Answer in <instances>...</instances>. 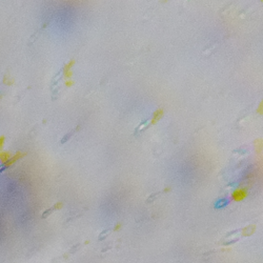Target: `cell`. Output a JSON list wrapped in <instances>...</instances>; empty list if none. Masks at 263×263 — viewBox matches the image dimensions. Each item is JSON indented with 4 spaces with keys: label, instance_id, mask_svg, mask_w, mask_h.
<instances>
[{
    "label": "cell",
    "instance_id": "6da1fadb",
    "mask_svg": "<svg viewBox=\"0 0 263 263\" xmlns=\"http://www.w3.org/2000/svg\"><path fill=\"white\" fill-rule=\"evenodd\" d=\"M162 115H163V110H158V111H156V112L154 113L153 117L151 118V123H149L148 125H146L145 127H143V129H142L141 131H145V130L148 129V127L151 126V125L157 123V121H158V120L160 119L161 117H162Z\"/></svg>",
    "mask_w": 263,
    "mask_h": 263
},
{
    "label": "cell",
    "instance_id": "7a4b0ae2",
    "mask_svg": "<svg viewBox=\"0 0 263 263\" xmlns=\"http://www.w3.org/2000/svg\"><path fill=\"white\" fill-rule=\"evenodd\" d=\"M231 198L228 197H224V198H220V199H218V201L215 203V206L217 207V209H220V207H224L226 206L228 203L231 202Z\"/></svg>",
    "mask_w": 263,
    "mask_h": 263
},
{
    "label": "cell",
    "instance_id": "3957f363",
    "mask_svg": "<svg viewBox=\"0 0 263 263\" xmlns=\"http://www.w3.org/2000/svg\"><path fill=\"white\" fill-rule=\"evenodd\" d=\"M245 196H246V192H244L243 190H237L233 194V198L235 200H242Z\"/></svg>",
    "mask_w": 263,
    "mask_h": 263
},
{
    "label": "cell",
    "instance_id": "277c9868",
    "mask_svg": "<svg viewBox=\"0 0 263 263\" xmlns=\"http://www.w3.org/2000/svg\"><path fill=\"white\" fill-rule=\"evenodd\" d=\"M160 194H161V193H160V192H158V193H155V194L151 195V196H149V198H148V199L146 200V202H151V201H152V200H153V199H155V198H154V197H157V196H158V195H160Z\"/></svg>",
    "mask_w": 263,
    "mask_h": 263
},
{
    "label": "cell",
    "instance_id": "5b68a950",
    "mask_svg": "<svg viewBox=\"0 0 263 263\" xmlns=\"http://www.w3.org/2000/svg\"><path fill=\"white\" fill-rule=\"evenodd\" d=\"M74 133H75V131H74V132H72V133H70V134H67V135H66V137H64V138H63V139H62V140H61V142H62V143H63V142H66V140H69V138H70V137H71V136H72V135H73V134H74Z\"/></svg>",
    "mask_w": 263,
    "mask_h": 263
},
{
    "label": "cell",
    "instance_id": "8992f818",
    "mask_svg": "<svg viewBox=\"0 0 263 263\" xmlns=\"http://www.w3.org/2000/svg\"><path fill=\"white\" fill-rule=\"evenodd\" d=\"M120 227H121V224H118V225H116V226H115L114 231H117V230H119Z\"/></svg>",
    "mask_w": 263,
    "mask_h": 263
}]
</instances>
